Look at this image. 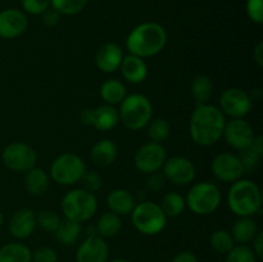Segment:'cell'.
Wrapping results in <instances>:
<instances>
[{
	"label": "cell",
	"instance_id": "484cf974",
	"mask_svg": "<svg viewBox=\"0 0 263 262\" xmlns=\"http://www.w3.org/2000/svg\"><path fill=\"white\" fill-rule=\"evenodd\" d=\"M95 228H97L98 235L102 236L103 239L113 238L121 231L122 220H121L120 216L109 211V212H104L103 215H100Z\"/></svg>",
	"mask_w": 263,
	"mask_h": 262
},
{
	"label": "cell",
	"instance_id": "e575fe53",
	"mask_svg": "<svg viewBox=\"0 0 263 262\" xmlns=\"http://www.w3.org/2000/svg\"><path fill=\"white\" fill-rule=\"evenodd\" d=\"M225 262H257L256 254L247 244H238L226 254Z\"/></svg>",
	"mask_w": 263,
	"mask_h": 262
},
{
	"label": "cell",
	"instance_id": "7bdbcfd3",
	"mask_svg": "<svg viewBox=\"0 0 263 262\" xmlns=\"http://www.w3.org/2000/svg\"><path fill=\"white\" fill-rule=\"evenodd\" d=\"M252 243H253V248H252V251H253V253L256 254L257 259H262L263 258V233L262 231H258V234L254 236Z\"/></svg>",
	"mask_w": 263,
	"mask_h": 262
},
{
	"label": "cell",
	"instance_id": "6da1fadb",
	"mask_svg": "<svg viewBox=\"0 0 263 262\" xmlns=\"http://www.w3.org/2000/svg\"><path fill=\"white\" fill-rule=\"evenodd\" d=\"M225 115L212 104H199L193 112L189 123L192 140L200 146H211L223 135Z\"/></svg>",
	"mask_w": 263,
	"mask_h": 262
},
{
	"label": "cell",
	"instance_id": "1f68e13d",
	"mask_svg": "<svg viewBox=\"0 0 263 262\" xmlns=\"http://www.w3.org/2000/svg\"><path fill=\"white\" fill-rule=\"evenodd\" d=\"M146 126H148V136L153 143L162 144L168 139L171 134V126L164 118H154L149 121Z\"/></svg>",
	"mask_w": 263,
	"mask_h": 262
},
{
	"label": "cell",
	"instance_id": "74e56055",
	"mask_svg": "<svg viewBox=\"0 0 263 262\" xmlns=\"http://www.w3.org/2000/svg\"><path fill=\"white\" fill-rule=\"evenodd\" d=\"M80 181L82 184V189L87 190V192L92 193V194L99 189H102L103 186V179L95 171H85Z\"/></svg>",
	"mask_w": 263,
	"mask_h": 262
},
{
	"label": "cell",
	"instance_id": "2e32d148",
	"mask_svg": "<svg viewBox=\"0 0 263 262\" xmlns=\"http://www.w3.org/2000/svg\"><path fill=\"white\" fill-rule=\"evenodd\" d=\"M109 247L102 236H87L76 251V262H107Z\"/></svg>",
	"mask_w": 263,
	"mask_h": 262
},
{
	"label": "cell",
	"instance_id": "f907efd6",
	"mask_svg": "<svg viewBox=\"0 0 263 262\" xmlns=\"http://www.w3.org/2000/svg\"><path fill=\"white\" fill-rule=\"evenodd\" d=\"M146 262H148V261H146Z\"/></svg>",
	"mask_w": 263,
	"mask_h": 262
},
{
	"label": "cell",
	"instance_id": "9c48e42d",
	"mask_svg": "<svg viewBox=\"0 0 263 262\" xmlns=\"http://www.w3.org/2000/svg\"><path fill=\"white\" fill-rule=\"evenodd\" d=\"M2 159L7 169L15 172H27L35 167L37 154L28 144L15 141L5 146L2 153Z\"/></svg>",
	"mask_w": 263,
	"mask_h": 262
},
{
	"label": "cell",
	"instance_id": "3957f363",
	"mask_svg": "<svg viewBox=\"0 0 263 262\" xmlns=\"http://www.w3.org/2000/svg\"><path fill=\"white\" fill-rule=\"evenodd\" d=\"M228 205L239 217H252L261 212L262 194L258 185L247 179L233 182L228 193Z\"/></svg>",
	"mask_w": 263,
	"mask_h": 262
},
{
	"label": "cell",
	"instance_id": "e0dca14e",
	"mask_svg": "<svg viewBox=\"0 0 263 262\" xmlns=\"http://www.w3.org/2000/svg\"><path fill=\"white\" fill-rule=\"evenodd\" d=\"M28 26V18L23 10L4 9L0 12V38L15 39L22 35Z\"/></svg>",
	"mask_w": 263,
	"mask_h": 262
},
{
	"label": "cell",
	"instance_id": "8fae6325",
	"mask_svg": "<svg viewBox=\"0 0 263 262\" xmlns=\"http://www.w3.org/2000/svg\"><path fill=\"white\" fill-rule=\"evenodd\" d=\"M166 159L167 154L164 146L162 144L149 141L138 149L134 163L138 171L149 175L152 172L159 171L163 167Z\"/></svg>",
	"mask_w": 263,
	"mask_h": 262
},
{
	"label": "cell",
	"instance_id": "f6af8a7d",
	"mask_svg": "<svg viewBox=\"0 0 263 262\" xmlns=\"http://www.w3.org/2000/svg\"><path fill=\"white\" fill-rule=\"evenodd\" d=\"M253 58L256 61V63L258 64L259 67L263 66V43L257 44V46L253 50Z\"/></svg>",
	"mask_w": 263,
	"mask_h": 262
},
{
	"label": "cell",
	"instance_id": "4316f807",
	"mask_svg": "<svg viewBox=\"0 0 263 262\" xmlns=\"http://www.w3.org/2000/svg\"><path fill=\"white\" fill-rule=\"evenodd\" d=\"M32 252L22 243H8L0 248V262H31Z\"/></svg>",
	"mask_w": 263,
	"mask_h": 262
},
{
	"label": "cell",
	"instance_id": "30bf717a",
	"mask_svg": "<svg viewBox=\"0 0 263 262\" xmlns=\"http://www.w3.org/2000/svg\"><path fill=\"white\" fill-rule=\"evenodd\" d=\"M253 107L249 92L240 87H229L220 97V109L231 118H244Z\"/></svg>",
	"mask_w": 263,
	"mask_h": 262
},
{
	"label": "cell",
	"instance_id": "5b68a950",
	"mask_svg": "<svg viewBox=\"0 0 263 262\" xmlns=\"http://www.w3.org/2000/svg\"><path fill=\"white\" fill-rule=\"evenodd\" d=\"M61 208L67 220L82 223L89 221L95 215L98 210V202L92 193L82 188H77L69 190L64 195Z\"/></svg>",
	"mask_w": 263,
	"mask_h": 262
},
{
	"label": "cell",
	"instance_id": "836d02e7",
	"mask_svg": "<svg viewBox=\"0 0 263 262\" xmlns=\"http://www.w3.org/2000/svg\"><path fill=\"white\" fill-rule=\"evenodd\" d=\"M61 221V217L51 210H40L36 213V223L49 233H54Z\"/></svg>",
	"mask_w": 263,
	"mask_h": 262
},
{
	"label": "cell",
	"instance_id": "60d3db41",
	"mask_svg": "<svg viewBox=\"0 0 263 262\" xmlns=\"http://www.w3.org/2000/svg\"><path fill=\"white\" fill-rule=\"evenodd\" d=\"M166 177L161 172H152L149 174V177L146 179V188H148L151 192H159L161 189H163L164 184H166Z\"/></svg>",
	"mask_w": 263,
	"mask_h": 262
},
{
	"label": "cell",
	"instance_id": "ee69618b",
	"mask_svg": "<svg viewBox=\"0 0 263 262\" xmlns=\"http://www.w3.org/2000/svg\"><path fill=\"white\" fill-rule=\"evenodd\" d=\"M171 262H198V258L193 252L182 251L179 252L177 254H175V257L172 258Z\"/></svg>",
	"mask_w": 263,
	"mask_h": 262
},
{
	"label": "cell",
	"instance_id": "4fadbf2b",
	"mask_svg": "<svg viewBox=\"0 0 263 262\" xmlns=\"http://www.w3.org/2000/svg\"><path fill=\"white\" fill-rule=\"evenodd\" d=\"M222 136L231 148L240 152L252 145L256 135L252 126L244 118H231L225 123Z\"/></svg>",
	"mask_w": 263,
	"mask_h": 262
},
{
	"label": "cell",
	"instance_id": "ac0fdd59",
	"mask_svg": "<svg viewBox=\"0 0 263 262\" xmlns=\"http://www.w3.org/2000/svg\"><path fill=\"white\" fill-rule=\"evenodd\" d=\"M123 57L125 55L120 45L115 43H105L95 54V64L104 73H113L120 69Z\"/></svg>",
	"mask_w": 263,
	"mask_h": 262
},
{
	"label": "cell",
	"instance_id": "d6a6232c",
	"mask_svg": "<svg viewBox=\"0 0 263 262\" xmlns=\"http://www.w3.org/2000/svg\"><path fill=\"white\" fill-rule=\"evenodd\" d=\"M89 0H50V7L61 15H76L86 8Z\"/></svg>",
	"mask_w": 263,
	"mask_h": 262
},
{
	"label": "cell",
	"instance_id": "ffe728a7",
	"mask_svg": "<svg viewBox=\"0 0 263 262\" xmlns=\"http://www.w3.org/2000/svg\"><path fill=\"white\" fill-rule=\"evenodd\" d=\"M120 69L123 79L130 84H141L148 76V66L145 61L133 54L123 57Z\"/></svg>",
	"mask_w": 263,
	"mask_h": 262
},
{
	"label": "cell",
	"instance_id": "7dc6e473",
	"mask_svg": "<svg viewBox=\"0 0 263 262\" xmlns=\"http://www.w3.org/2000/svg\"><path fill=\"white\" fill-rule=\"evenodd\" d=\"M86 233H87V236H94V235H98V233H97V228H95V226H91V225H90L89 228H86Z\"/></svg>",
	"mask_w": 263,
	"mask_h": 262
},
{
	"label": "cell",
	"instance_id": "d4e9b609",
	"mask_svg": "<svg viewBox=\"0 0 263 262\" xmlns=\"http://www.w3.org/2000/svg\"><path fill=\"white\" fill-rule=\"evenodd\" d=\"M99 92L102 99L109 105L120 104V103L125 99L126 95H127L125 85H123L120 80L115 79L107 80L105 82H103L102 86H100Z\"/></svg>",
	"mask_w": 263,
	"mask_h": 262
},
{
	"label": "cell",
	"instance_id": "277c9868",
	"mask_svg": "<svg viewBox=\"0 0 263 262\" xmlns=\"http://www.w3.org/2000/svg\"><path fill=\"white\" fill-rule=\"evenodd\" d=\"M153 115V105L148 97L139 92L126 95L120 103V121L133 131H139L146 127Z\"/></svg>",
	"mask_w": 263,
	"mask_h": 262
},
{
	"label": "cell",
	"instance_id": "ba28073f",
	"mask_svg": "<svg viewBox=\"0 0 263 262\" xmlns=\"http://www.w3.org/2000/svg\"><path fill=\"white\" fill-rule=\"evenodd\" d=\"M86 171L84 159L74 153H63L57 157L50 166V177L59 185L68 186L81 180Z\"/></svg>",
	"mask_w": 263,
	"mask_h": 262
},
{
	"label": "cell",
	"instance_id": "7402d4cb",
	"mask_svg": "<svg viewBox=\"0 0 263 262\" xmlns=\"http://www.w3.org/2000/svg\"><path fill=\"white\" fill-rule=\"evenodd\" d=\"M118 154L117 145L110 139H103L99 140L90 152V158L94 164L99 167H108L116 161Z\"/></svg>",
	"mask_w": 263,
	"mask_h": 262
},
{
	"label": "cell",
	"instance_id": "9a60e30c",
	"mask_svg": "<svg viewBox=\"0 0 263 262\" xmlns=\"http://www.w3.org/2000/svg\"><path fill=\"white\" fill-rule=\"evenodd\" d=\"M162 169L166 180L175 185L190 184L195 179V172H197L194 163L189 158L182 156L167 158Z\"/></svg>",
	"mask_w": 263,
	"mask_h": 262
},
{
	"label": "cell",
	"instance_id": "603a6c76",
	"mask_svg": "<svg viewBox=\"0 0 263 262\" xmlns=\"http://www.w3.org/2000/svg\"><path fill=\"white\" fill-rule=\"evenodd\" d=\"M258 226L252 217H239L231 228V236L238 244H248L258 234Z\"/></svg>",
	"mask_w": 263,
	"mask_h": 262
},
{
	"label": "cell",
	"instance_id": "f35d334b",
	"mask_svg": "<svg viewBox=\"0 0 263 262\" xmlns=\"http://www.w3.org/2000/svg\"><path fill=\"white\" fill-rule=\"evenodd\" d=\"M246 12L252 22L261 25L263 22V0H247Z\"/></svg>",
	"mask_w": 263,
	"mask_h": 262
},
{
	"label": "cell",
	"instance_id": "7a4b0ae2",
	"mask_svg": "<svg viewBox=\"0 0 263 262\" xmlns=\"http://www.w3.org/2000/svg\"><path fill=\"white\" fill-rule=\"evenodd\" d=\"M167 44V32L157 22H143L134 27L126 39L128 54L151 58L163 50Z\"/></svg>",
	"mask_w": 263,
	"mask_h": 262
},
{
	"label": "cell",
	"instance_id": "83f0119b",
	"mask_svg": "<svg viewBox=\"0 0 263 262\" xmlns=\"http://www.w3.org/2000/svg\"><path fill=\"white\" fill-rule=\"evenodd\" d=\"M190 92H192V97L194 98L197 105L205 104L213 94V81L207 74H198L193 80Z\"/></svg>",
	"mask_w": 263,
	"mask_h": 262
},
{
	"label": "cell",
	"instance_id": "b9f144b4",
	"mask_svg": "<svg viewBox=\"0 0 263 262\" xmlns=\"http://www.w3.org/2000/svg\"><path fill=\"white\" fill-rule=\"evenodd\" d=\"M41 20H43V23L46 27H54L61 21V14L50 7L41 14Z\"/></svg>",
	"mask_w": 263,
	"mask_h": 262
},
{
	"label": "cell",
	"instance_id": "d590c367",
	"mask_svg": "<svg viewBox=\"0 0 263 262\" xmlns=\"http://www.w3.org/2000/svg\"><path fill=\"white\" fill-rule=\"evenodd\" d=\"M261 157H262L261 154L254 152L251 146H249L248 149L240 151L239 158H240L241 164H243L244 172H247V174H252L253 171H256L257 167H258L259 164V161H261Z\"/></svg>",
	"mask_w": 263,
	"mask_h": 262
},
{
	"label": "cell",
	"instance_id": "f1b7e54d",
	"mask_svg": "<svg viewBox=\"0 0 263 262\" xmlns=\"http://www.w3.org/2000/svg\"><path fill=\"white\" fill-rule=\"evenodd\" d=\"M81 233V223L66 218L64 221H61L57 230L54 231V235H55L57 240L61 244H63V246H72V244H74L79 240Z\"/></svg>",
	"mask_w": 263,
	"mask_h": 262
},
{
	"label": "cell",
	"instance_id": "bcb514c9",
	"mask_svg": "<svg viewBox=\"0 0 263 262\" xmlns=\"http://www.w3.org/2000/svg\"><path fill=\"white\" fill-rule=\"evenodd\" d=\"M251 148L253 149L254 152H257V153L263 156V138L262 136H254L253 143H252Z\"/></svg>",
	"mask_w": 263,
	"mask_h": 262
},
{
	"label": "cell",
	"instance_id": "5bb4252c",
	"mask_svg": "<svg viewBox=\"0 0 263 262\" xmlns=\"http://www.w3.org/2000/svg\"><path fill=\"white\" fill-rule=\"evenodd\" d=\"M80 120L84 125L92 126L99 131H109L120 122V116L113 105L104 104L95 109H84L80 113Z\"/></svg>",
	"mask_w": 263,
	"mask_h": 262
},
{
	"label": "cell",
	"instance_id": "4dcf8cb0",
	"mask_svg": "<svg viewBox=\"0 0 263 262\" xmlns=\"http://www.w3.org/2000/svg\"><path fill=\"white\" fill-rule=\"evenodd\" d=\"M210 244L213 251H216L217 253L228 254L233 249V247L235 246V241H234L230 231L218 229V230H215L211 234Z\"/></svg>",
	"mask_w": 263,
	"mask_h": 262
},
{
	"label": "cell",
	"instance_id": "f546056e",
	"mask_svg": "<svg viewBox=\"0 0 263 262\" xmlns=\"http://www.w3.org/2000/svg\"><path fill=\"white\" fill-rule=\"evenodd\" d=\"M159 207L163 211V213L166 215L167 218L177 217V216H180L184 212L185 207H186V203H185V198L182 197L180 193L171 192L167 193V194L162 198Z\"/></svg>",
	"mask_w": 263,
	"mask_h": 262
},
{
	"label": "cell",
	"instance_id": "8d00e7d4",
	"mask_svg": "<svg viewBox=\"0 0 263 262\" xmlns=\"http://www.w3.org/2000/svg\"><path fill=\"white\" fill-rule=\"evenodd\" d=\"M21 5L26 14L39 15L50 8V0H21Z\"/></svg>",
	"mask_w": 263,
	"mask_h": 262
},
{
	"label": "cell",
	"instance_id": "52a82bcc",
	"mask_svg": "<svg viewBox=\"0 0 263 262\" xmlns=\"http://www.w3.org/2000/svg\"><path fill=\"white\" fill-rule=\"evenodd\" d=\"M186 207L193 213L207 216L215 212L221 203V192L217 185L210 181L198 182L193 185L185 197Z\"/></svg>",
	"mask_w": 263,
	"mask_h": 262
},
{
	"label": "cell",
	"instance_id": "7c38bea8",
	"mask_svg": "<svg viewBox=\"0 0 263 262\" xmlns=\"http://www.w3.org/2000/svg\"><path fill=\"white\" fill-rule=\"evenodd\" d=\"M211 169H212L216 179L222 182H231V184L238 181L246 174L239 156L230 153V152H223V153L217 154L213 158Z\"/></svg>",
	"mask_w": 263,
	"mask_h": 262
},
{
	"label": "cell",
	"instance_id": "c3c4849f",
	"mask_svg": "<svg viewBox=\"0 0 263 262\" xmlns=\"http://www.w3.org/2000/svg\"><path fill=\"white\" fill-rule=\"evenodd\" d=\"M109 262H130V261H127V259H125V258H115Z\"/></svg>",
	"mask_w": 263,
	"mask_h": 262
},
{
	"label": "cell",
	"instance_id": "8992f818",
	"mask_svg": "<svg viewBox=\"0 0 263 262\" xmlns=\"http://www.w3.org/2000/svg\"><path fill=\"white\" fill-rule=\"evenodd\" d=\"M131 221L139 233L157 235L166 228L167 217L159 204L149 200L138 203L131 212Z\"/></svg>",
	"mask_w": 263,
	"mask_h": 262
},
{
	"label": "cell",
	"instance_id": "cb8c5ba5",
	"mask_svg": "<svg viewBox=\"0 0 263 262\" xmlns=\"http://www.w3.org/2000/svg\"><path fill=\"white\" fill-rule=\"evenodd\" d=\"M25 186L32 195H43L49 189V176L40 167H32L26 172Z\"/></svg>",
	"mask_w": 263,
	"mask_h": 262
},
{
	"label": "cell",
	"instance_id": "44dd1931",
	"mask_svg": "<svg viewBox=\"0 0 263 262\" xmlns=\"http://www.w3.org/2000/svg\"><path fill=\"white\" fill-rule=\"evenodd\" d=\"M107 205L110 212L121 216L131 215L136 205V199L127 189H115L108 194Z\"/></svg>",
	"mask_w": 263,
	"mask_h": 262
},
{
	"label": "cell",
	"instance_id": "ab89813d",
	"mask_svg": "<svg viewBox=\"0 0 263 262\" xmlns=\"http://www.w3.org/2000/svg\"><path fill=\"white\" fill-rule=\"evenodd\" d=\"M58 261V254L55 249L50 247H40L32 252L31 262H57Z\"/></svg>",
	"mask_w": 263,
	"mask_h": 262
},
{
	"label": "cell",
	"instance_id": "d6986e66",
	"mask_svg": "<svg viewBox=\"0 0 263 262\" xmlns=\"http://www.w3.org/2000/svg\"><path fill=\"white\" fill-rule=\"evenodd\" d=\"M36 213L30 208H20L9 221V233L15 239H26L36 229Z\"/></svg>",
	"mask_w": 263,
	"mask_h": 262
},
{
	"label": "cell",
	"instance_id": "681fc988",
	"mask_svg": "<svg viewBox=\"0 0 263 262\" xmlns=\"http://www.w3.org/2000/svg\"><path fill=\"white\" fill-rule=\"evenodd\" d=\"M3 221H4V217H3V213H2V211H0V226H2Z\"/></svg>",
	"mask_w": 263,
	"mask_h": 262
}]
</instances>
